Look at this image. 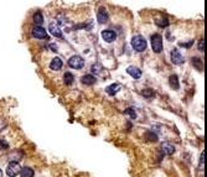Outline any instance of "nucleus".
<instances>
[{"instance_id": "obj_1", "label": "nucleus", "mask_w": 207, "mask_h": 177, "mask_svg": "<svg viewBox=\"0 0 207 177\" xmlns=\"http://www.w3.org/2000/svg\"><path fill=\"white\" fill-rule=\"evenodd\" d=\"M132 46H133V48L135 50V51L143 52V51L147 50L148 44H147V40L143 36H140V35H135V36L132 39Z\"/></svg>"}, {"instance_id": "obj_2", "label": "nucleus", "mask_w": 207, "mask_h": 177, "mask_svg": "<svg viewBox=\"0 0 207 177\" xmlns=\"http://www.w3.org/2000/svg\"><path fill=\"white\" fill-rule=\"evenodd\" d=\"M151 47L156 53H160L163 51V37L160 34H154L151 36Z\"/></svg>"}, {"instance_id": "obj_3", "label": "nucleus", "mask_w": 207, "mask_h": 177, "mask_svg": "<svg viewBox=\"0 0 207 177\" xmlns=\"http://www.w3.org/2000/svg\"><path fill=\"white\" fill-rule=\"evenodd\" d=\"M68 66H70L71 68H74V69H81L85 66V60L82 58L81 56L74 55L68 60Z\"/></svg>"}, {"instance_id": "obj_4", "label": "nucleus", "mask_w": 207, "mask_h": 177, "mask_svg": "<svg viewBox=\"0 0 207 177\" xmlns=\"http://www.w3.org/2000/svg\"><path fill=\"white\" fill-rule=\"evenodd\" d=\"M20 170H21V166L19 165V162L11 161L8 165V167H6V175L9 177H15L20 173Z\"/></svg>"}, {"instance_id": "obj_5", "label": "nucleus", "mask_w": 207, "mask_h": 177, "mask_svg": "<svg viewBox=\"0 0 207 177\" xmlns=\"http://www.w3.org/2000/svg\"><path fill=\"white\" fill-rule=\"evenodd\" d=\"M32 36L36 37V39H40V40H44V39L49 40V35H47L46 30L44 29V27L37 26V25L32 29Z\"/></svg>"}, {"instance_id": "obj_6", "label": "nucleus", "mask_w": 207, "mask_h": 177, "mask_svg": "<svg viewBox=\"0 0 207 177\" xmlns=\"http://www.w3.org/2000/svg\"><path fill=\"white\" fill-rule=\"evenodd\" d=\"M171 61H172V63H175V65H181V63H184V57L179 50L175 48L171 51Z\"/></svg>"}, {"instance_id": "obj_7", "label": "nucleus", "mask_w": 207, "mask_h": 177, "mask_svg": "<svg viewBox=\"0 0 207 177\" xmlns=\"http://www.w3.org/2000/svg\"><path fill=\"white\" fill-rule=\"evenodd\" d=\"M108 11L106 8H99L98 12H97V20L99 24H106L108 21Z\"/></svg>"}, {"instance_id": "obj_8", "label": "nucleus", "mask_w": 207, "mask_h": 177, "mask_svg": "<svg viewBox=\"0 0 207 177\" xmlns=\"http://www.w3.org/2000/svg\"><path fill=\"white\" fill-rule=\"evenodd\" d=\"M49 30H50V34L53 35L55 37H58V39H62V32L60 30V26L57 24H55V23H51L49 25Z\"/></svg>"}, {"instance_id": "obj_9", "label": "nucleus", "mask_w": 207, "mask_h": 177, "mask_svg": "<svg viewBox=\"0 0 207 177\" xmlns=\"http://www.w3.org/2000/svg\"><path fill=\"white\" fill-rule=\"evenodd\" d=\"M102 37H103V40H104L106 42H113L115 40V37H117V35L112 30H104L102 32Z\"/></svg>"}, {"instance_id": "obj_10", "label": "nucleus", "mask_w": 207, "mask_h": 177, "mask_svg": "<svg viewBox=\"0 0 207 177\" xmlns=\"http://www.w3.org/2000/svg\"><path fill=\"white\" fill-rule=\"evenodd\" d=\"M127 72H128V74L132 76L134 79H139L140 77H141V71L138 68V67H134V66L128 67L127 68Z\"/></svg>"}, {"instance_id": "obj_11", "label": "nucleus", "mask_w": 207, "mask_h": 177, "mask_svg": "<svg viewBox=\"0 0 207 177\" xmlns=\"http://www.w3.org/2000/svg\"><path fill=\"white\" fill-rule=\"evenodd\" d=\"M161 150L165 155H172L175 152V146L169 143H163L161 144Z\"/></svg>"}, {"instance_id": "obj_12", "label": "nucleus", "mask_w": 207, "mask_h": 177, "mask_svg": "<svg viewBox=\"0 0 207 177\" xmlns=\"http://www.w3.org/2000/svg\"><path fill=\"white\" fill-rule=\"evenodd\" d=\"M62 61H61V58L60 57H55L52 61H51V63H50V68L52 69V71H60L61 68H62Z\"/></svg>"}, {"instance_id": "obj_13", "label": "nucleus", "mask_w": 207, "mask_h": 177, "mask_svg": "<svg viewBox=\"0 0 207 177\" xmlns=\"http://www.w3.org/2000/svg\"><path fill=\"white\" fill-rule=\"evenodd\" d=\"M120 86L119 84H117V83H113V84H110V86H108L106 88V92L109 94V95H115L117 93H118V90H119Z\"/></svg>"}, {"instance_id": "obj_14", "label": "nucleus", "mask_w": 207, "mask_h": 177, "mask_svg": "<svg viewBox=\"0 0 207 177\" xmlns=\"http://www.w3.org/2000/svg\"><path fill=\"white\" fill-rule=\"evenodd\" d=\"M82 83L86 84V86H93L95 83V77L92 74H86L82 77Z\"/></svg>"}, {"instance_id": "obj_15", "label": "nucleus", "mask_w": 207, "mask_h": 177, "mask_svg": "<svg viewBox=\"0 0 207 177\" xmlns=\"http://www.w3.org/2000/svg\"><path fill=\"white\" fill-rule=\"evenodd\" d=\"M19 175L21 176V177H34L35 172H34V170L30 168V167H21Z\"/></svg>"}, {"instance_id": "obj_16", "label": "nucleus", "mask_w": 207, "mask_h": 177, "mask_svg": "<svg viewBox=\"0 0 207 177\" xmlns=\"http://www.w3.org/2000/svg\"><path fill=\"white\" fill-rule=\"evenodd\" d=\"M169 83H170V87L174 89H179V87H180V84H179V77L176 74H171L169 77Z\"/></svg>"}, {"instance_id": "obj_17", "label": "nucleus", "mask_w": 207, "mask_h": 177, "mask_svg": "<svg viewBox=\"0 0 207 177\" xmlns=\"http://www.w3.org/2000/svg\"><path fill=\"white\" fill-rule=\"evenodd\" d=\"M192 65H194L198 71H202V68H203L202 60L198 58V57H194V58H192Z\"/></svg>"}, {"instance_id": "obj_18", "label": "nucleus", "mask_w": 207, "mask_h": 177, "mask_svg": "<svg viewBox=\"0 0 207 177\" xmlns=\"http://www.w3.org/2000/svg\"><path fill=\"white\" fill-rule=\"evenodd\" d=\"M63 79H65V83L67 84V86H71V84L73 83V79H74V77L72 73L70 72H66L65 76H63Z\"/></svg>"}, {"instance_id": "obj_19", "label": "nucleus", "mask_w": 207, "mask_h": 177, "mask_svg": "<svg viewBox=\"0 0 207 177\" xmlns=\"http://www.w3.org/2000/svg\"><path fill=\"white\" fill-rule=\"evenodd\" d=\"M34 21H35L36 25H41L44 23V16H42V14H41L40 11H37L35 15H34Z\"/></svg>"}, {"instance_id": "obj_20", "label": "nucleus", "mask_w": 207, "mask_h": 177, "mask_svg": "<svg viewBox=\"0 0 207 177\" xmlns=\"http://www.w3.org/2000/svg\"><path fill=\"white\" fill-rule=\"evenodd\" d=\"M155 24L160 27H165L169 25V21H168V19H160V20H155Z\"/></svg>"}, {"instance_id": "obj_21", "label": "nucleus", "mask_w": 207, "mask_h": 177, "mask_svg": "<svg viewBox=\"0 0 207 177\" xmlns=\"http://www.w3.org/2000/svg\"><path fill=\"white\" fill-rule=\"evenodd\" d=\"M125 114L127 115H130L132 119H136V113H135V109L134 108H129L125 110Z\"/></svg>"}, {"instance_id": "obj_22", "label": "nucleus", "mask_w": 207, "mask_h": 177, "mask_svg": "<svg viewBox=\"0 0 207 177\" xmlns=\"http://www.w3.org/2000/svg\"><path fill=\"white\" fill-rule=\"evenodd\" d=\"M141 94H143V95H145V97H154V95H155V94H154V92L151 90V89H149V88L145 89V90H143V92H141Z\"/></svg>"}, {"instance_id": "obj_23", "label": "nucleus", "mask_w": 207, "mask_h": 177, "mask_svg": "<svg viewBox=\"0 0 207 177\" xmlns=\"http://www.w3.org/2000/svg\"><path fill=\"white\" fill-rule=\"evenodd\" d=\"M147 138H149V140H151V141H156L157 140V135L156 134H153V133H147Z\"/></svg>"}, {"instance_id": "obj_24", "label": "nucleus", "mask_w": 207, "mask_h": 177, "mask_svg": "<svg viewBox=\"0 0 207 177\" xmlns=\"http://www.w3.org/2000/svg\"><path fill=\"white\" fill-rule=\"evenodd\" d=\"M205 157H206V152L203 151V152L201 154V157H200V167L203 166V164H205Z\"/></svg>"}, {"instance_id": "obj_25", "label": "nucleus", "mask_w": 207, "mask_h": 177, "mask_svg": "<svg viewBox=\"0 0 207 177\" xmlns=\"http://www.w3.org/2000/svg\"><path fill=\"white\" fill-rule=\"evenodd\" d=\"M198 50H200V51H205V40H200V42H198Z\"/></svg>"}, {"instance_id": "obj_26", "label": "nucleus", "mask_w": 207, "mask_h": 177, "mask_svg": "<svg viewBox=\"0 0 207 177\" xmlns=\"http://www.w3.org/2000/svg\"><path fill=\"white\" fill-rule=\"evenodd\" d=\"M6 147H8V143L4 140H0V150H5Z\"/></svg>"}, {"instance_id": "obj_27", "label": "nucleus", "mask_w": 207, "mask_h": 177, "mask_svg": "<svg viewBox=\"0 0 207 177\" xmlns=\"http://www.w3.org/2000/svg\"><path fill=\"white\" fill-rule=\"evenodd\" d=\"M50 48L52 50V51H57V45H53V44H51V45H50Z\"/></svg>"}, {"instance_id": "obj_28", "label": "nucleus", "mask_w": 207, "mask_h": 177, "mask_svg": "<svg viewBox=\"0 0 207 177\" xmlns=\"http://www.w3.org/2000/svg\"><path fill=\"white\" fill-rule=\"evenodd\" d=\"M0 177H3V171H1V170H0Z\"/></svg>"}]
</instances>
